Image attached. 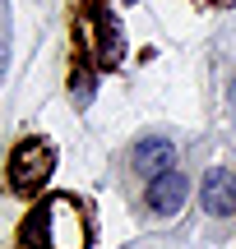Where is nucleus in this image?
<instances>
[{
	"mask_svg": "<svg viewBox=\"0 0 236 249\" xmlns=\"http://www.w3.org/2000/svg\"><path fill=\"white\" fill-rule=\"evenodd\" d=\"M23 240L33 249H88V217L70 194H56L33 208Z\"/></svg>",
	"mask_w": 236,
	"mask_h": 249,
	"instance_id": "nucleus-1",
	"label": "nucleus"
},
{
	"mask_svg": "<svg viewBox=\"0 0 236 249\" xmlns=\"http://www.w3.org/2000/svg\"><path fill=\"white\" fill-rule=\"evenodd\" d=\"M51 171H56V148L46 139H23L9 157V185L19 194H33L51 180Z\"/></svg>",
	"mask_w": 236,
	"mask_h": 249,
	"instance_id": "nucleus-2",
	"label": "nucleus"
},
{
	"mask_svg": "<svg viewBox=\"0 0 236 249\" xmlns=\"http://www.w3.org/2000/svg\"><path fill=\"white\" fill-rule=\"evenodd\" d=\"M199 203H204V213H213V217H232L236 213V176L222 171V166H213L209 176L199 180Z\"/></svg>",
	"mask_w": 236,
	"mask_h": 249,
	"instance_id": "nucleus-3",
	"label": "nucleus"
},
{
	"mask_svg": "<svg viewBox=\"0 0 236 249\" xmlns=\"http://www.w3.org/2000/svg\"><path fill=\"white\" fill-rule=\"evenodd\" d=\"M185 194H190V180L181 176V171H162V176H153V185H148V208H153L157 217H176L185 203Z\"/></svg>",
	"mask_w": 236,
	"mask_h": 249,
	"instance_id": "nucleus-4",
	"label": "nucleus"
},
{
	"mask_svg": "<svg viewBox=\"0 0 236 249\" xmlns=\"http://www.w3.org/2000/svg\"><path fill=\"white\" fill-rule=\"evenodd\" d=\"M176 148L172 139H139L135 143V171L139 176H162V171H176Z\"/></svg>",
	"mask_w": 236,
	"mask_h": 249,
	"instance_id": "nucleus-5",
	"label": "nucleus"
},
{
	"mask_svg": "<svg viewBox=\"0 0 236 249\" xmlns=\"http://www.w3.org/2000/svg\"><path fill=\"white\" fill-rule=\"evenodd\" d=\"M232 107H236V83H232Z\"/></svg>",
	"mask_w": 236,
	"mask_h": 249,
	"instance_id": "nucleus-6",
	"label": "nucleus"
}]
</instances>
